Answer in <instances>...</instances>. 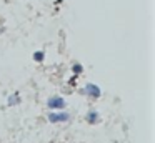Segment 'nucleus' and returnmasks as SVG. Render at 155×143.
<instances>
[{
    "mask_svg": "<svg viewBox=\"0 0 155 143\" xmlns=\"http://www.w3.org/2000/svg\"><path fill=\"white\" fill-rule=\"evenodd\" d=\"M47 106L50 110H64L65 106H67V102H65V98L64 96H60V95H52L50 98L47 100Z\"/></svg>",
    "mask_w": 155,
    "mask_h": 143,
    "instance_id": "1",
    "label": "nucleus"
},
{
    "mask_svg": "<svg viewBox=\"0 0 155 143\" xmlns=\"http://www.w3.org/2000/svg\"><path fill=\"white\" fill-rule=\"evenodd\" d=\"M68 118H70V115L64 110H55V112L48 113V122L50 123H62V122H67Z\"/></svg>",
    "mask_w": 155,
    "mask_h": 143,
    "instance_id": "2",
    "label": "nucleus"
},
{
    "mask_svg": "<svg viewBox=\"0 0 155 143\" xmlns=\"http://www.w3.org/2000/svg\"><path fill=\"white\" fill-rule=\"evenodd\" d=\"M84 93L88 96H92V98H98V96L102 95V90L98 85H95V83H87L84 88Z\"/></svg>",
    "mask_w": 155,
    "mask_h": 143,
    "instance_id": "3",
    "label": "nucleus"
},
{
    "mask_svg": "<svg viewBox=\"0 0 155 143\" xmlns=\"http://www.w3.org/2000/svg\"><path fill=\"white\" fill-rule=\"evenodd\" d=\"M85 120H87L88 123H92V125H97V123L100 122V115H98V112H95V110H90V112L87 113V116H85Z\"/></svg>",
    "mask_w": 155,
    "mask_h": 143,
    "instance_id": "4",
    "label": "nucleus"
},
{
    "mask_svg": "<svg viewBox=\"0 0 155 143\" xmlns=\"http://www.w3.org/2000/svg\"><path fill=\"white\" fill-rule=\"evenodd\" d=\"M32 58H34L37 63H40V62H44V60H45V53L42 52V50H37V52L34 53V57H32Z\"/></svg>",
    "mask_w": 155,
    "mask_h": 143,
    "instance_id": "5",
    "label": "nucleus"
},
{
    "mask_svg": "<svg viewBox=\"0 0 155 143\" xmlns=\"http://www.w3.org/2000/svg\"><path fill=\"white\" fill-rule=\"evenodd\" d=\"M20 102V98H18V93H14V95L10 96V98H8V106H14V105H17V103Z\"/></svg>",
    "mask_w": 155,
    "mask_h": 143,
    "instance_id": "6",
    "label": "nucleus"
},
{
    "mask_svg": "<svg viewBox=\"0 0 155 143\" xmlns=\"http://www.w3.org/2000/svg\"><path fill=\"white\" fill-rule=\"evenodd\" d=\"M72 70H74L75 75H80L82 72H84V67L80 65V63H74V67H72Z\"/></svg>",
    "mask_w": 155,
    "mask_h": 143,
    "instance_id": "7",
    "label": "nucleus"
}]
</instances>
